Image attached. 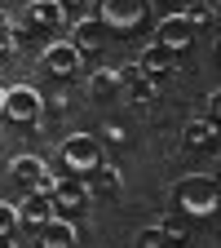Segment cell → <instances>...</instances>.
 <instances>
[{
	"label": "cell",
	"instance_id": "10",
	"mask_svg": "<svg viewBox=\"0 0 221 248\" xmlns=\"http://www.w3.org/2000/svg\"><path fill=\"white\" fill-rule=\"evenodd\" d=\"M49 200H53V208H80L84 200H88V186H84V177H53V191H49Z\"/></svg>",
	"mask_w": 221,
	"mask_h": 248
},
{
	"label": "cell",
	"instance_id": "17",
	"mask_svg": "<svg viewBox=\"0 0 221 248\" xmlns=\"http://www.w3.org/2000/svg\"><path fill=\"white\" fill-rule=\"evenodd\" d=\"M14 49H18V18L0 9V58L14 53Z\"/></svg>",
	"mask_w": 221,
	"mask_h": 248
},
{
	"label": "cell",
	"instance_id": "18",
	"mask_svg": "<svg viewBox=\"0 0 221 248\" xmlns=\"http://www.w3.org/2000/svg\"><path fill=\"white\" fill-rule=\"evenodd\" d=\"M88 177H93V186H98V191H102V195H111V191H119V169H111V164H98V169H93Z\"/></svg>",
	"mask_w": 221,
	"mask_h": 248
},
{
	"label": "cell",
	"instance_id": "8",
	"mask_svg": "<svg viewBox=\"0 0 221 248\" xmlns=\"http://www.w3.org/2000/svg\"><path fill=\"white\" fill-rule=\"evenodd\" d=\"M71 45H75L80 53L102 49V45H106V22H102L98 14H84V18H75V22H71Z\"/></svg>",
	"mask_w": 221,
	"mask_h": 248
},
{
	"label": "cell",
	"instance_id": "7",
	"mask_svg": "<svg viewBox=\"0 0 221 248\" xmlns=\"http://www.w3.org/2000/svg\"><path fill=\"white\" fill-rule=\"evenodd\" d=\"M9 173H14V182H22V186H31V191H53V177H49V169H44V160L40 155H18V160L9 164Z\"/></svg>",
	"mask_w": 221,
	"mask_h": 248
},
{
	"label": "cell",
	"instance_id": "30",
	"mask_svg": "<svg viewBox=\"0 0 221 248\" xmlns=\"http://www.w3.org/2000/svg\"><path fill=\"white\" fill-rule=\"evenodd\" d=\"M217 58H221V40H217Z\"/></svg>",
	"mask_w": 221,
	"mask_h": 248
},
{
	"label": "cell",
	"instance_id": "14",
	"mask_svg": "<svg viewBox=\"0 0 221 248\" xmlns=\"http://www.w3.org/2000/svg\"><path fill=\"white\" fill-rule=\"evenodd\" d=\"M137 62H142V71L164 76V71H173V67H177V53H173V49H164L160 40H150V45L142 49V58H137Z\"/></svg>",
	"mask_w": 221,
	"mask_h": 248
},
{
	"label": "cell",
	"instance_id": "15",
	"mask_svg": "<svg viewBox=\"0 0 221 248\" xmlns=\"http://www.w3.org/2000/svg\"><path fill=\"white\" fill-rule=\"evenodd\" d=\"M217 138V124L208 115H195V120H186V129H181V142L186 146H208Z\"/></svg>",
	"mask_w": 221,
	"mask_h": 248
},
{
	"label": "cell",
	"instance_id": "31",
	"mask_svg": "<svg viewBox=\"0 0 221 248\" xmlns=\"http://www.w3.org/2000/svg\"><path fill=\"white\" fill-rule=\"evenodd\" d=\"M160 5H173V0H160Z\"/></svg>",
	"mask_w": 221,
	"mask_h": 248
},
{
	"label": "cell",
	"instance_id": "28",
	"mask_svg": "<svg viewBox=\"0 0 221 248\" xmlns=\"http://www.w3.org/2000/svg\"><path fill=\"white\" fill-rule=\"evenodd\" d=\"M0 107H5V89H0Z\"/></svg>",
	"mask_w": 221,
	"mask_h": 248
},
{
	"label": "cell",
	"instance_id": "13",
	"mask_svg": "<svg viewBox=\"0 0 221 248\" xmlns=\"http://www.w3.org/2000/svg\"><path fill=\"white\" fill-rule=\"evenodd\" d=\"M119 84H129V93H133L137 102H150V98H155L150 71H142V62H129V67H119Z\"/></svg>",
	"mask_w": 221,
	"mask_h": 248
},
{
	"label": "cell",
	"instance_id": "3",
	"mask_svg": "<svg viewBox=\"0 0 221 248\" xmlns=\"http://www.w3.org/2000/svg\"><path fill=\"white\" fill-rule=\"evenodd\" d=\"M58 160H62V169H67L71 177H88L93 169L102 164V142L93 133H71L67 142L58 146Z\"/></svg>",
	"mask_w": 221,
	"mask_h": 248
},
{
	"label": "cell",
	"instance_id": "5",
	"mask_svg": "<svg viewBox=\"0 0 221 248\" xmlns=\"http://www.w3.org/2000/svg\"><path fill=\"white\" fill-rule=\"evenodd\" d=\"M155 40H160L164 49H173V53H186V49H191V40H195V27H191V18H186L181 9H173L168 18H160Z\"/></svg>",
	"mask_w": 221,
	"mask_h": 248
},
{
	"label": "cell",
	"instance_id": "21",
	"mask_svg": "<svg viewBox=\"0 0 221 248\" xmlns=\"http://www.w3.org/2000/svg\"><path fill=\"white\" fill-rule=\"evenodd\" d=\"M14 231H18V204L0 200V235H14Z\"/></svg>",
	"mask_w": 221,
	"mask_h": 248
},
{
	"label": "cell",
	"instance_id": "1",
	"mask_svg": "<svg viewBox=\"0 0 221 248\" xmlns=\"http://www.w3.org/2000/svg\"><path fill=\"white\" fill-rule=\"evenodd\" d=\"M173 204L186 217H208L221 208V182L212 173H186L173 182Z\"/></svg>",
	"mask_w": 221,
	"mask_h": 248
},
{
	"label": "cell",
	"instance_id": "27",
	"mask_svg": "<svg viewBox=\"0 0 221 248\" xmlns=\"http://www.w3.org/2000/svg\"><path fill=\"white\" fill-rule=\"evenodd\" d=\"M217 182H221V155H217Z\"/></svg>",
	"mask_w": 221,
	"mask_h": 248
},
{
	"label": "cell",
	"instance_id": "26",
	"mask_svg": "<svg viewBox=\"0 0 221 248\" xmlns=\"http://www.w3.org/2000/svg\"><path fill=\"white\" fill-rule=\"evenodd\" d=\"M0 248H18V244H14V235H0Z\"/></svg>",
	"mask_w": 221,
	"mask_h": 248
},
{
	"label": "cell",
	"instance_id": "25",
	"mask_svg": "<svg viewBox=\"0 0 221 248\" xmlns=\"http://www.w3.org/2000/svg\"><path fill=\"white\" fill-rule=\"evenodd\" d=\"M129 133H124V124H106V142H124Z\"/></svg>",
	"mask_w": 221,
	"mask_h": 248
},
{
	"label": "cell",
	"instance_id": "6",
	"mask_svg": "<svg viewBox=\"0 0 221 248\" xmlns=\"http://www.w3.org/2000/svg\"><path fill=\"white\" fill-rule=\"evenodd\" d=\"M80 67H84V53L71 45V40H53L49 49H44V71H53V76H80Z\"/></svg>",
	"mask_w": 221,
	"mask_h": 248
},
{
	"label": "cell",
	"instance_id": "16",
	"mask_svg": "<svg viewBox=\"0 0 221 248\" xmlns=\"http://www.w3.org/2000/svg\"><path fill=\"white\" fill-rule=\"evenodd\" d=\"M115 93H119V71H93V76H88V98L111 102Z\"/></svg>",
	"mask_w": 221,
	"mask_h": 248
},
{
	"label": "cell",
	"instance_id": "11",
	"mask_svg": "<svg viewBox=\"0 0 221 248\" xmlns=\"http://www.w3.org/2000/svg\"><path fill=\"white\" fill-rule=\"evenodd\" d=\"M22 22H27V27L49 31V27H62V22H67V14H62L58 0H31V5L22 9Z\"/></svg>",
	"mask_w": 221,
	"mask_h": 248
},
{
	"label": "cell",
	"instance_id": "19",
	"mask_svg": "<svg viewBox=\"0 0 221 248\" xmlns=\"http://www.w3.org/2000/svg\"><path fill=\"white\" fill-rule=\"evenodd\" d=\"M160 231H164V239H168V244H181L186 235H191V231H186V217H164Z\"/></svg>",
	"mask_w": 221,
	"mask_h": 248
},
{
	"label": "cell",
	"instance_id": "4",
	"mask_svg": "<svg viewBox=\"0 0 221 248\" xmlns=\"http://www.w3.org/2000/svg\"><path fill=\"white\" fill-rule=\"evenodd\" d=\"M40 111H44V98H40L36 84H9L5 89V107H0V115H9L14 124L40 120Z\"/></svg>",
	"mask_w": 221,
	"mask_h": 248
},
{
	"label": "cell",
	"instance_id": "2",
	"mask_svg": "<svg viewBox=\"0 0 221 248\" xmlns=\"http://www.w3.org/2000/svg\"><path fill=\"white\" fill-rule=\"evenodd\" d=\"M93 14L106 22V31H137L155 18V0H93Z\"/></svg>",
	"mask_w": 221,
	"mask_h": 248
},
{
	"label": "cell",
	"instance_id": "29",
	"mask_svg": "<svg viewBox=\"0 0 221 248\" xmlns=\"http://www.w3.org/2000/svg\"><path fill=\"white\" fill-rule=\"evenodd\" d=\"M217 18H221V0H217Z\"/></svg>",
	"mask_w": 221,
	"mask_h": 248
},
{
	"label": "cell",
	"instance_id": "9",
	"mask_svg": "<svg viewBox=\"0 0 221 248\" xmlns=\"http://www.w3.org/2000/svg\"><path fill=\"white\" fill-rule=\"evenodd\" d=\"M75 239H80L75 222H71V217H58V213L36 231V244H40V248H75Z\"/></svg>",
	"mask_w": 221,
	"mask_h": 248
},
{
	"label": "cell",
	"instance_id": "24",
	"mask_svg": "<svg viewBox=\"0 0 221 248\" xmlns=\"http://www.w3.org/2000/svg\"><path fill=\"white\" fill-rule=\"evenodd\" d=\"M208 120H212V124H221V89H212V93H208Z\"/></svg>",
	"mask_w": 221,
	"mask_h": 248
},
{
	"label": "cell",
	"instance_id": "22",
	"mask_svg": "<svg viewBox=\"0 0 221 248\" xmlns=\"http://www.w3.org/2000/svg\"><path fill=\"white\" fill-rule=\"evenodd\" d=\"M58 5H62V14H67V22H75V18H84L93 9V0H58Z\"/></svg>",
	"mask_w": 221,
	"mask_h": 248
},
{
	"label": "cell",
	"instance_id": "23",
	"mask_svg": "<svg viewBox=\"0 0 221 248\" xmlns=\"http://www.w3.org/2000/svg\"><path fill=\"white\" fill-rule=\"evenodd\" d=\"M181 14H186V18H191V27H195V31L212 22V9H208V5H191V9H181Z\"/></svg>",
	"mask_w": 221,
	"mask_h": 248
},
{
	"label": "cell",
	"instance_id": "12",
	"mask_svg": "<svg viewBox=\"0 0 221 248\" xmlns=\"http://www.w3.org/2000/svg\"><path fill=\"white\" fill-rule=\"evenodd\" d=\"M49 217H53V200H49L44 191H31V195H27L22 204H18V222L36 226V231H40V226L49 222Z\"/></svg>",
	"mask_w": 221,
	"mask_h": 248
},
{
	"label": "cell",
	"instance_id": "20",
	"mask_svg": "<svg viewBox=\"0 0 221 248\" xmlns=\"http://www.w3.org/2000/svg\"><path fill=\"white\" fill-rule=\"evenodd\" d=\"M168 239H164V231H160V222L155 226H142V235H137V248H164Z\"/></svg>",
	"mask_w": 221,
	"mask_h": 248
}]
</instances>
